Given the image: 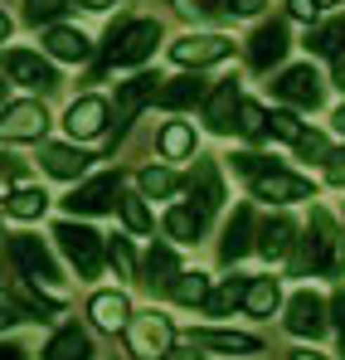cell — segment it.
I'll list each match as a JSON object with an SVG mask.
<instances>
[{
	"mask_svg": "<svg viewBox=\"0 0 345 360\" xmlns=\"http://www.w3.org/2000/svg\"><path fill=\"white\" fill-rule=\"evenodd\" d=\"M273 93L282 98V103H292V108H316L321 103V78L311 73V63H297V68H287L278 83H273Z\"/></svg>",
	"mask_w": 345,
	"mask_h": 360,
	"instance_id": "obj_9",
	"label": "cell"
},
{
	"mask_svg": "<svg viewBox=\"0 0 345 360\" xmlns=\"http://www.w3.org/2000/svg\"><path fill=\"white\" fill-rule=\"evenodd\" d=\"M171 321L161 316V311H141V316H131L126 321V351L136 360H161L171 351Z\"/></svg>",
	"mask_w": 345,
	"mask_h": 360,
	"instance_id": "obj_2",
	"label": "cell"
},
{
	"mask_svg": "<svg viewBox=\"0 0 345 360\" xmlns=\"http://www.w3.org/2000/svg\"><path fill=\"white\" fill-rule=\"evenodd\" d=\"M161 360H204L200 356V346H195V341H190V346H185V351H166V356Z\"/></svg>",
	"mask_w": 345,
	"mask_h": 360,
	"instance_id": "obj_45",
	"label": "cell"
},
{
	"mask_svg": "<svg viewBox=\"0 0 345 360\" xmlns=\"http://www.w3.org/2000/svg\"><path fill=\"white\" fill-rule=\"evenodd\" d=\"M156 93H161V78H151V73L126 78V83L117 88V127H126V122L136 117L146 103H156Z\"/></svg>",
	"mask_w": 345,
	"mask_h": 360,
	"instance_id": "obj_14",
	"label": "cell"
},
{
	"mask_svg": "<svg viewBox=\"0 0 345 360\" xmlns=\"http://www.w3.org/2000/svg\"><path fill=\"white\" fill-rule=\"evenodd\" d=\"M44 205H49L44 190H10V200H5V210H10L15 219H39Z\"/></svg>",
	"mask_w": 345,
	"mask_h": 360,
	"instance_id": "obj_32",
	"label": "cell"
},
{
	"mask_svg": "<svg viewBox=\"0 0 345 360\" xmlns=\"http://www.w3.org/2000/svg\"><path fill=\"white\" fill-rule=\"evenodd\" d=\"M63 127H68L73 136H83V141H88V136H103V131H108V103H103V98H78V103L68 108V122H63Z\"/></svg>",
	"mask_w": 345,
	"mask_h": 360,
	"instance_id": "obj_16",
	"label": "cell"
},
{
	"mask_svg": "<svg viewBox=\"0 0 345 360\" xmlns=\"http://www.w3.org/2000/svg\"><path fill=\"white\" fill-rule=\"evenodd\" d=\"M49 54L54 59H63V63H78V59H88V39L78 34V30H49Z\"/></svg>",
	"mask_w": 345,
	"mask_h": 360,
	"instance_id": "obj_28",
	"label": "cell"
},
{
	"mask_svg": "<svg viewBox=\"0 0 345 360\" xmlns=\"http://www.w3.org/2000/svg\"><path fill=\"white\" fill-rule=\"evenodd\" d=\"M5 73H10L15 83H25V88H39V93L58 88L54 63L39 59V54H25V49H10V54H5Z\"/></svg>",
	"mask_w": 345,
	"mask_h": 360,
	"instance_id": "obj_11",
	"label": "cell"
},
{
	"mask_svg": "<svg viewBox=\"0 0 345 360\" xmlns=\"http://www.w3.org/2000/svg\"><path fill=\"white\" fill-rule=\"evenodd\" d=\"M44 171L58 176V180H78L88 171V156L73 151V146H44Z\"/></svg>",
	"mask_w": 345,
	"mask_h": 360,
	"instance_id": "obj_22",
	"label": "cell"
},
{
	"mask_svg": "<svg viewBox=\"0 0 345 360\" xmlns=\"http://www.w3.org/2000/svg\"><path fill=\"white\" fill-rule=\"evenodd\" d=\"M336 88H345V44L336 49Z\"/></svg>",
	"mask_w": 345,
	"mask_h": 360,
	"instance_id": "obj_47",
	"label": "cell"
},
{
	"mask_svg": "<svg viewBox=\"0 0 345 360\" xmlns=\"http://www.w3.org/2000/svg\"><path fill=\"white\" fill-rule=\"evenodd\" d=\"M0 360H25V351H15V346H0Z\"/></svg>",
	"mask_w": 345,
	"mask_h": 360,
	"instance_id": "obj_50",
	"label": "cell"
},
{
	"mask_svg": "<svg viewBox=\"0 0 345 360\" xmlns=\"http://www.w3.org/2000/svg\"><path fill=\"white\" fill-rule=\"evenodd\" d=\"M185 15H209V20H233V15H258L263 0H180Z\"/></svg>",
	"mask_w": 345,
	"mask_h": 360,
	"instance_id": "obj_20",
	"label": "cell"
},
{
	"mask_svg": "<svg viewBox=\"0 0 345 360\" xmlns=\"http://www.w3.org/2000/svg\"><path fill=\"white\" fill-rule=\"evenodd\" d=\"M58 10H63V0H30V10H25V15L39 25V20H54Z\"/></svg>",
	"mask_w": 345,
	"mask_h": 360,
	"instance_id": "obj_41",
	"label": "cell"
},
{
	"mask_svg": "<svg viewBox=\"0 0 345 360\" xmlns=\"http://www.w3.org/2000/svg\"><path fill=\"white\" fill-rule=\"evenodd\" d=\"M200 229H204V219H200L190 205H175L171 214H166V234H171L175 243H190L195 234H200Z\"/></svg>",
	"mask_w": 345,
	"mask_h": 360,
	"instance_id": "obj_31",
	"label": "cell"
},
{
	"mask_svg": "<svg viewBox=\"0 0 345 360\" xmlns=\"http://www.w3.org/2000/svg\"><path fill=\"white\" fill-rule=\"evenodd\" d=\"M88 356H93V341L78 326H63L54 341H49V351H44V360H88Z\"/></svg>",
	"mask_w": 345,
	"mask_h": 360,
	"instance_id": "obj_23",
	"label": "cell"
},
{
	"mask_svg": "<svg viewBox=\"0 0 345 360\" xmlns=\"http://www.w3.org/2000/svg\"><path fill=\"white\" fill-rule=\"evenodd\" d=\"M292 243H297V224H292L287 214H278V219H268V224L258 229V253H263V258H273V263H278V258H287Z\"/></svg>",
	"mask_w": 345,
	"mask_h": 360,
	"instance_id": "obj_18",
	"label": "cell"
},
{
	"mask_svg": "<svg viewBox=\"0 0 345 360\" xmlns=\"http://www.w3.org/2000/svg\"><path fill=\"white\" fill-rule=\"evenodd\" d=\"M282 54H287V25H278V20L258 25L253 39H248V63L253 68H273Z\"/></svg>",
	"mask_w": 345,
	"mask_h": 360,
	"instance_id": "obj_15",
	"label": "cell"
},
{
	"mask_svg": "<svg viewBox=\"0 0 345 360\" xmlns=\"http://www.w3.org/2000/svg\"><path fill=\"white\" fill-rule=\"evenodd\" d=\"M117 200H122V195H117ZM122 219H126V229H131V234H146V229H151V214H146V205H141L136 195H126V200H122Z\"/></svg>",
	"mask_w": 345,
	"mask_h": 360,
	"instance_id": "obj_37",
	"label": "cell"
},
{
	"mask_svg": "<svg viewBox=\"0 0 345 360\" xmlns=\"http://www.w3.org/2000/svg\"><path fill=\"white\" fill-rule=\"evenodd\" d=\"M44 127H49V117L39 103H5L0 108V141H39Z\"/></svg>",
	"mask_w": 345,
	"mask_h": 360,
	"instance_id": "obj_6",
	"label": "cell"
},
{
	"mask_svg": "<svg viewBox=\"0 0 345 360\" xmlns=\"http://www.w3.org/2000/svg\"><path fill=\"white\" fill-rule=\"evenodd\" d=\"M108 258H112V268L122 273V278H131V273H136V258H131V243H126V239H112Z\"/></svg>",
	"mask_w": 345,
	"mask_h": 360,
	"instance_id": "obj_38",
	"label": "cell"
},
{
	"mask_svg": "<svg viewBox=\"0 0 345 360\" xmlns=\"http://www.w3.org/2000/svg\"><path fill=\"white\" fill-rule=\"evenodd\" d=\"M0 108H5V83H0Z\"/></svg>",
	"mask_w": 345,
	"mask_h": 360,
	"instance_id": "obj_54",
	"label": "cell"
},
{
	"mask_svg": "<svg viewBox=\"0 0 345 360\" xmlns=\"http://www.w3.org/2000/svg\"><path fill=\"white\" fill-rule=\"evenodd\" d=\"M336 127H341V131H345V108H341V112H336Z\"/></svg>",
	"mask_w": 345,
	"mask_h": 360,
	"instance_id": "obj_53",
	"label": "cell"
},
{
	"mask_svg": "<svg viewBox=\"0 0 345 360\" xmlns=\"http://www.w3.org/2000/svg\"><path fill=\"white\" fill-rule=\"evenodd\" d=\"M278 302H282L278 278H253V283H248V292H243V307H248L253 316H273V311H278Z\"/></svg>",
	"mask_w": 345,
	"mask_h": 360,
	"instance_id": "obj_25",
	"label": "cell"
},
{
	"mask_svg": "<svg viewBox=\"0 0 345 360\" xmlns=\"http://www.w3.org/2000/svg\"><path fill=\"white\" fill-rule=\"evenodd\" d=\"M204 117L214 131H233V117H238V83L224 78L214 93H209V103H204Z\"/></svg>",
	"mask_w": 345,
	"mask_h": 360,
	"instance_id": "obj_19",
	"label": "cell"
},
{
	"mask_svg": "<svg viewBox=\"0 0 345 360\" xmlns=\"http://www.w3.org/2000/svg\"><path fill=\"white\" fill-rule=\"evenodd\" d=\"M171 292L180 307H204V297H209V278L204 273H175Z\"/></svg>",
	"mask_w": 345,
	"mask_h": 360,
	"instance_id": "obj_29",
	"label": "cell"
},
{
	"mask_svg": "<svg viewBox=\"0 0 345 360\" xmlns=\"http://www.w3.org/2000/svg\"><path fill=\"white\" fill-rule=\"evenodd\" d=\"M229 39L224 34H185V39H175L171 44V59L185 63V68H200V63H219L229 59Z\"/></svg>",
	"mask_w": 345,
	"mask_h": 360,
	"instance_id": "obj_8",
	"label": "cell"
},
{
	"mask_svg": "<svg viewBox=\"0 0 345 360\" xmlns=\"http://www.w3.org/2000/svg\"><path fill=\"white\" fill-rule=\"evenodd\" d=\"M253 248V210L248 205H238L229 219V229H224V243H219V258L224 263H233V258H243Z\"/></svg>",
	"mask_w": 345,
	"mask_h": 360,
	"instance_id": "obj_17",
	"label": "cell"
},
{
	"mask_svg": "<svg viewBox=\"0 0 345 360\" xmlns=\"http://www.w3.org/2000/svg\"><path fill=\"white\" fill-rule=\"evenodd\" d=\"M287 331L316 341V336L326 331V302L316 297V292H297V297L287 302Z\"/></svg>",
	"mask_w": 345,
	"mask_h": 360,
	"instance_id": "obj_13",
	"label": "cell"
},
{
	"mask_svg": "<svg viewBox=\"0 0 345 360\" xmlns=\"http://www.w3.org/2000/svg\"><path fill=\"white\" fill-rule=\"evenodd\" d=\"M316 5H331V0H316Z\"/></svg>",
	"mask_w": 345,
	"mask_h": 360,
	"instance_id": "obj_55",
	"label": "cell"
},
{
	"mask_svg": "<svg viewBox=\"0 0 345 360\" xmlns=\"http://www.w3.org/2000/svg\"><path fill=\"white\" fill-rule=\"evenodd\" d=\"M54 239H58V248L68 253V263L78 268V278H98V273H103V239H98L93 229H83V224H58Z\"/></svg>",
	"mask_w": 345,
	"mask_h": 360,
	"instance_id": "obj_3",
	"label": "cell"
},
{
	"mask_svg": "<svg viewBox=\"0 0 345 360\" xmlns=\"http://www.w3.org/2000/svg\"><path fill=\"white\" fill-rule=\"evenodd\" d=\"M83 10H108V5H117V0H78Z\"/></svg>",
	"mask_w": 345,
	"mask_h": 360,
	"instance_id": "obj_49",
	"label": "cell"
},
{
	"mask_svg": "<svg viewBox=\"0 0 345 360\" xmlns=\"http://www.w3.org/2000/svg\"><path fill=\"white\" fill-rule=\"evenodd\" d=\"M185 190H190V210L200 219H209L224 200V185H219V166L214 161H195V171L185 176Z\"/></svg>",
	"mask_w": 345,
	"mask_h": 360,
	"instance_id": "obj_7",
	"label": "cell"
},
{
	"mask_svg": "<svg viewBox=\"0 0 345 360\" xmlns=\"http://www.w3.org/2000/svg\"><path fill=\"white\" fill-rule=\"evenodd\" d=\"M297 151L306 156V161H326L331 151H326V136H316V131H301L297 136Z\"/></svg>",
	"mask_w": 345,
	"mask_h": 360,
	"instance_id": "obj_39",
	"label": "cell"
},
{
	"mask_svg": "<svg viewBox=\"0 0 345 360\" xmlns=\"http://www.w3.org/2000/svg\"><path fill=\"white\" fill-rule=\"evenodd\" d=\"M10 258L25 268V278H30L34 288H58V263L49 258V248H44L39 239L15 234V239H10Z\"/></svg>",
	"mask_w": 345,
	"mask_h": 360,
	"instance_id": "obj_5",
	"label": "cell"
},
{
	"mask_svg": "<svg viewBox=\"0 0 345 360\" xmlns=\"http://www.w3.org/2000/svg\"><path fill=\"white\" fill-rule=\"evenodd\" d=\"M331 311H336V321L345 326V292H336V302H331Z\"/></svg>",
	"mask_w": 345,
	"mask_h": 360,
	"instance_id": "obj_48",
	"label": "cell"
},
{
	"mask_svg": "<svg viewBox=\"0 0 345 360\" xmlns=\"http://www.w3.org/2000/svg\"><path fill=\"white\" fill-rule=\"evenodd\" d=\"M292 360H321V356H311V351H301V356H292Z\"/></svg>",
	"mask_w": 345,
	"mask_h": 360,
	"instance_id": "obj_52",
	"label": "cell"
},
{
	"mask_svg": "<svg viewBox=\"0 0 345 360\" xmlns=\"http://www.w3.org/2000/svg\"><path fill=\"white\" fill-rule=\"evenodd\" d=\"M326 161H331V166H326V176L336 180V185H345V151H331Z\"/></svg>",
	"mask_w": 345,
	"mask_h": 360,
	"instance_id": "obj_44",
	"label": "cell"
},
{
	"mask_svg": "<svg viewBox=\"0 0 345 360\" xmlns=\"http://www.w3.org/2000/svg\"><path fill=\"white\" fill-rule=\"evenodd\" d=\"M5 39H10V20L0 15V44H5Z\"/></svg>",
	"mask_w": 345,
	"mask_h": 360,
	"instance_id": "obj_51",
	"label": "cell"
},
{
	"mask_svg": "<svg viewBox=\"0 0 345 360\" xmlns=\"http://www.w3.org/2000/svg\"><path fill=\"white\" fill-rule=\"evenodd\" d=\"M243 136H263L268 131V117H263V108L258 103H238V122H233Z\"/></svg>",
	"mask_w": 345,
	"mask_h": 360,
	"instance_id": "obj_36",
	"label": "cell"
},
{
	"mask_svg": "<svg viewBox=\"0 0 345 360\" xmlns=\"http://www.w3.org/2000/svg\"><path fill=\"white\" fill-rule=\"evenodd\" d=\"M253 190H258V200H278V205H292V200H311V180L287 176V171H273V166L253 176Z\"/></svg>",
	"mask_w": 345,
	"mask_h": 360,
	"instance_id": "obj_12",
	"label": "cell"
},
{
	"mask_svg": "<svg viewBox=\"0 0 345 360\" xmlns=\"http://www.w3.org/2000/svg\"><path fill=\"white\" fill-rule=\"evenodd\" d=\"M200 98H204V83H200V78H171V83L156 93V103H161V108H171V112L190 108V103H200Z\"/></svg>",
	"mask_w": 345,
	"mask_h": 360,
	"instance_id": "obj_24",
	"label": "cell"
},
{
	"mask_svg": "<svg viewBox=\"0 0 345 360\" xmlns=\"http://www.w3.org/2000/svg\"><path fill=\"white\" fill-rule=\"evenodd\" d=\"M243 292H248V278H224V283L204 297V311H209V316H224L233 307H243Z\"/></svg>",
	"mask_w": 345,
	"mask_h": 360,
	"instance_id": "obj_26",
	"label": "cell"
},
{
	"mask_svg": "<svg viewBox=\"0 0 345 360\" xmlns=\"http://www.w3.org/2000/svg\"><path fill=\"white\" fill-rule=\"evenodd\" d=\"M306 243H311L316 273H345V239L336 234V224H331V214H326V210H311Z\"/></svg>",
	"mask_w": 345,
	"mask_h": 360,
	"instance_id": "obj_4",
	"label": "cell"
},
{
	"mask_svg": "<svg viewBox=\"0 0 345 360\" xmlns=\"http://www.w3.org/2000/svg\"><path fill=\"white\" fill-rule=\"evenodd\" d=\"M341 44H345V20H331V25L311 30V39H306V49H311V54H336Z\"/></svg>",
	"mask_w": 345,
	"mask_h": 360,
	"instance_id": "obj_34",
	"label": "cell"
},
{
	"mask_svg": "<svg viewBox=\"0 0 345 360\" xmlns=\"http://www.w3.org/2000/svg\"><path fill=\"white\" fill-rule=\"evenodd\" d=\"M156 39H161V25H156V20H131V25H122V30L108 34V59L103 63H141V59H151Z\"/></svg>",
	"mask_w": 345,
	"mask_h": 360,
	"instance_id": "obj_1",
	"label": "cell"
},
{
	"mask_svg": "<svg viewBox=\"0 0 345 360\" xmlns=\"http://www.w3.org/2000/svg\"><path fill=\"white\" fill-rule=\"evenodd\" d=\"M273 131L287 136V141H297V136H301V122L292 117V112H273Z\"/></svg>",
	"mask_w": 345,
	"mask_h": 360,
	"instance_id": "obj_42",
	"label": "cell"
},
{
	"mask_svg": "<svg viewBox=\"0 0 345 360\" xmlns=\"http://www.w3.org/2000/svg\"><path fill=\"white\" fill-rule=\"evenodd\" d=\"M175 185H180V180H175L171 171H161V166H146V171H141V195H146V200H166V195H175Z\"/></svg>",
	"mask_w": 345,
	"mask_h": 360,
	"instance_id": "obj_35",
	"label": "cell"
},
{
	"mask_svg": "<svg viewBox=\"0 0 345 360\" xmlns=\"http://www.w3.org/2000/svg\"><path fill=\"white\" fill-rule=\"evenodd\" d=\"M88 311H93V321H98L103 331H117V326L131 321V302L122 297V292H98V297L88 302Z\"/></svg>",
	"mask_w": 345,
	"mask_h": 360,
	"instance_id": "obj_21",
	"label": "cell"
},
{
	"mask_svg": "<svg viewBox=\"0 0 345 360\" xmlns=\"http://www.w3.org/2000/svg\"><path fill=\"white\" fill-rule=\"evenodd\" d=\"M15 321H20V311H15V307H5V302H0V331H5V326H15Z\"/></svg>",
	"mask_w": 345,
	"mask_h": 360,
	"instance_id": "obj_46",
	"label": "cell"
},
{
	"mask_svg": "<svg viewBox=\"0 0 345 360\" xmlns=\"http://www.w3.org/2000/svg\"><path fill=\"white\" fill-rule=\"evenodd\" d=\"M287 10L297 15V20H316V10H321V5H316V0H287Z\"/></svg>",
	"mask_w": 345,
	"mask_h": 360,
	"instance_id": "obj_43",
	"label": "cell"
},
{
	"mask_svg": "<svg viewBox=\"0 0 345 360\" xmlns=\"http://www.w3.org/2000/svg\"><path fill=\"white\" fill-rule=\"evenodd\" d=\"M190 341H195V346H209V351H243V356L258 351V341L243 336V331H195Z\"/></svg>",
	"mask_w": 345,
	"mask_h": 360,
	"instance_id": "obj_27",
	"label": "cell"
},
{
	"mask_svg": "<svg viewBox=\"0 0 345 360\" xmlns=\"http://www.w3.org/2000/svg\"><path fill=\"white\" fill-rule=\"evenodd\" d=\"M117 190H122L117 176H112V171H103V176L88 180V185H78L63 205H68L73 214H108V210H112V200H117Z\"/></svg>",
	"mask_w": 345,
	"mask_h": 360,
	"instance_id": "obj_10",
	"label": "cell"
},
{
	"mask_svg": "<svg viewBox=\"0 0 345 360\" xmlns=\"http://www.w3.org/2000/svg\"><path fill=\"white\" fill-rule=\"evenodd\" d=\"M175 273H180V268H175V253L166 248V243H156L151 258H146V283H151V288H171Z\"/></svg>",
	"mask_w": 345,
	"mask_h": 360,
	"instance_id": "obj_30",
	"label": "cell"
},
{
	"mask_svg": "<svg viewBox=\"0 0 345 360\" xmlns=\"http://www.w3.org/2000/svg\"><path fill=\"white\" fill-rule=\"evenodd\" d=\"M161 151H166L171 161H180V156H190V151H195V131H190L185 122H171V127L161 131Z\"/></svg>",
	"mask_w": 345,
	"mask_h": 360,
	"instance_id": "obj_33",
	"label": "cell"
},
{
	"mask_svg": "<svg viewBox=\"0 0 345 360\" xmlns=\"http://www.w3.org/2000/svg\"><path fill=\"white\" fill-rule=\"evenodd\" d=\"M20 161L15 156H0V200H10V190H15V180H20Z\"/></svg>",
	"mask_w": 345,
	"mask_h": 360,
	"instance_id": "obj_40",
	"label": "cell"
}]
</instances>
